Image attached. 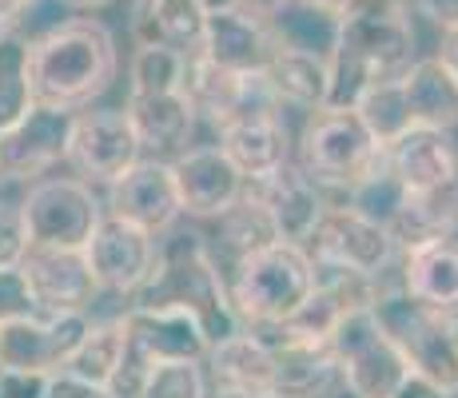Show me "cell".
<instances>
[{
	"label": "cell",
	"instance_id": "6da1fadb",
	"mask_svg": "<svg viewBox=\"0 0 458 398\" xmlns=\"http://www.w3.org/2000/svg\"><path fill=\"white\" fill-rule=\"evenodd\" d=\"M331 64V104L355 108L371 84L399 80L415 64V29L403 0H363L339 21V37L327 56Z\"/></svg>",
	"mask_w": 458,
	"mask_h": 398
},
{
	"label": "cell",
	"instance_id": "7a4b0ae2",
	"mask_svg": "<svg viewBox=\"0 0 458 398\" xmlns=\"http://www.w3.org/2000/svg\"><path fill=\"white\" fill-rule=\"evenodd\" d=\"M116 40L92 16H76L48 29L29 52L32 100L44 108L76 112L104 96L116 80Z\"/></svg>",
	"mask_w": 458,
	"mask_h": 398
},
{
	"label": "cell",
	"instance_id": "3957f363",
	"mask_svg": "<svg viewBox=\"0 0 458 398\" xmlns=\"http://www.w3.org/2000/svg\"><path fill=\"white\" fill-rule=\"evenodd\" d=\"M131 299H136L131 307L188 311L204 326L211 347L243 331L240 315L232 307V295H227L224 279H219L216 259H211V251L204 247V239L191 232H175L167 239L160 247V255H156V271Z\"/></svg>",
	"mask_w": 458,
	"mask_h": 398
},
{
	"label": "cell",
	"instance_id": "277c9868",
	"mask_svg": "<svg viewBox=\"0 0 458 398\" xmlns=\"http://www.w3.org/2000/svg\"><path fill=\"white\" fill-rule=\"evenodd\" d=\"M315 291V263L295 243H267L240 255L232 287V307L240 323L276 326L292 318Z\"/></svg>",
	"mask_w": 458,
	"mask_h": 398
},
{
	"label": "cell",
	"instance_id": "5b68a950",
	"mask_svg": "<svg viewBox=\"0 0 458 398\" xmlns=\"http://www.w3.org/2000/svg\"><path fill=\"white\" fill-rule=\"evenodd\" d=\"M383 159L378 140L355 108L315 112L303 131V172L319 183L327 207H347V191Z\"/></svg>",
	"mask_w": 458,
	"mask_h": 398
},
{
	"label": "cell",
	"instance_id": "8992f818",
	"mask_svg": "<svg viewBox=\"0 0 458 398\" xmlns=\"http://www.w3.org/2000/svg\"><path fill=\"white\" fill-rule=\"evenodd\" d=\"M371 311L415 375L430 378L446 394H458V343L451 331V315H438L430 307H422L403 287L394 291L378 287Z\"/></svg>",
	"mask_w": 458,
	"mask_h": 398
},
{
	"label": "cell",
	"instance_id": "52a82bcc",
	"mask_svg": "<svg viewBox=\"0 0 458 398\" xmlns=\"http://www.w3.org/2000/svg\"><path fill=\"white\" fill-rule=\"evenodd\" d=\"M120 323H124V362L112 378L116 398H136L156 362H204L211 351L204 326L188 311L131 307Z\"/></svg>",
	"mask_w": 458,
	"mask_h": 398
},
{
	"label": "cell",
	"instance_id": "ba28073f",
	"mask_svg": "<svg viewBox=\"0 0 458 398\" xmlns=\"http://www.w3.org/2000/svg\"><path fill=\"white\" fill-rule=\"evenodd\" d=\"M327 347L335 362H339L343 391H351L355 398H391L394 386L411 375L407 359L386 339L371 307L343 315L339 326L331 331Z\"/></svg>",
	"mask_w": 458,
	"mask_h": 398
},
{
	"label": "cell",
	"instance_id": "9c48e42d",
	"mask_svg": "<svg viewBox=\"0 0 458 398\" xmlns=\"http://www.w3.org/2000/svg\"><path fill=\"white\" fill-rule=\"evenodd\" d=\"M29 247L52 251H84L92 232L100 227V203L84 180H40L21 199Z\"/></svg>",
	"mask_w": 458,
	"mask_h": 398
},
{
	"label": "cell",
	"instance_id": "30bf717a",
	"mask_svg": "<svg viewBox=\"0 0 458 398\" xmlns=\"http://www.w3.org/2000/svg\"><path fill=\"white\" fill-rule=\"evenodd\" d=\"M303 251L311 255L315 263H331V267L378 279L391 267L399 243H394L391 227L375 224V219L359 216V211H351V207H327Z\"/></svg>",
	"mask_w": 458,
	"mask_h": 398
},
{
	"label": "cell",
	"instance_id": "8fae6325",
	"mask_svg": "<svg viewBox=\"0 0 458 398\" xmlns=\"http://www.w3.org/2000/svg\"><path fill=\"white\" fill-rule=\"evenodd\" d=\"M140 136L124 108H96L72 120L68 159L92 183H116L140 164Z\"/></svg>",
	"mask_w": 458,
	"mask_h": 398
},
{
	"label": "cell",
	"instance_id": "7c38bea8",
	"mask_svg": "<svg viewBox=\"0 0 458 398\" xmlns=\"http://www.w3.org/2000/svg\"><path fill=\"white\" fill-rule=\"evenodd\" d=\"M92 331L84 311L68 315H32L0 323V370H64L84 334Z\"/></svg>",
	"mask_w": 458,
	"mask_h": 398
},
{
	"label": "cell",
	"instance_id": "4fadbf2b",
	"mask_svg": "<svg viewBox=\"0 0 458 398\" xmlns=\"http://www.w3.org/2000/svg\"><path fill=\"white\" fill-rule=\"evenodd\" d=\"M156 235L140 232L116 216H104L100 227L92 232L84 247V259L92 267V279L100 291H116V295H136L156 271Z\"/></svg>",
	"mask_w": 458,
	"mask_h": 398
},
{
	"label": "cell",
	"instance_id": "5bb4252c",
	"mask_svg": "<svg viewBox=\"0 0 458 398\" xmlns=\"http://www.w3.org/2000/svg\"><path fill=\"white\" fill-rule=\"evenodd\" d=\"M76 112L64 108H37L13 128L0 131V183L32 180V175L48 172L52 164L68 159V140H72Z\"/></svg>",
	"mask_w": 458,
	"mask_h": 398
},
{
	"label": "cell",
	"instance_id": "9a60e30c",
	"mask_svg": "<svg viewBox=\"0 0 458 398\" xmlns=\"http://www.w3.org/2000/svg\"><path fill=\"white\" fill-rule=\"evenodd\" d=\"M243 191H248V196L267 211L279 243L307 247V239L315 235L323 211H327L319 183H315L311 175H307L303 167H295V164H284L279 172L263 175V180L243 183Z\"/></svg>",
	"mask_w": 458,
	"mask_h": 398
},
{
	"label": "cell",
	"instance_id": "2e32d148",
	"mask_svg": "<svg viewBox=\"0 0 458 398\" xmlns=\"http://www.w3.org/2000/svg\"><path fill=\"white\" fill-rule=\"evenodd\" d=\"M108 207L116 219H124V224L140 227L148 235L172 232V224L183 216L172 164H164V159H140L124 180L112 183Z\"/></svg>",
	"mask_w": 458,
	"mask_h": 398
},
{
	"label": "cell",
	"instance_id": "e0dca14e",
	"mask_svg": "<svg viewBox=\"0 0 458 398\" xmlns=\"http://www.w3.org/2000/svg\"><path fill=\"white\" fill-rule=\"evenodd\" d=\"M172 175L180 207L196 219H219L227 207H235V199L243 196V183H248L219 144L188 148L180 159H172Z\"/></svg>",
	"mask_w": 458,
	"mask_h": 398
},
{
	"label": "cell",
	"instance_id": "ac0fdd59",
	"mask_svg": "<svg viewBox=\"0 0 458 398\" xmlns=\"http://www.w3.org/2000/svg\"><path fill=\"white\" fill-rule=\"evenodd\" d=\"M21 275L37 299L40 315H68L84 311L92 303L96 287L92 267L84 251H52V247H29L21 259Z\"/></svg>",
	"mask_w": 458,
	"mask_h": 398
},
{
	"label": "cell",
	"instance_id": "d6986e66",
	"mask_svg": "<svg viewBox=\"0 0 458 398\" xmlns=\"http://www.w3.org/2000/svg\"><path fill=\"white\" fill-rule=\"evenodd\" d=\"M383 159L407 196H427V191L451 188L458 180V152L451 144V131L438 128L403 131L399 140L383 148Z\"/></svg>",
	"mask_w": 458,
	"mask_h": 398
},
{
	"label": "cell",
	"instance_id": "ffe728a7",
	"mask_svg": "<svg viewBox=\"0 0 458 398\" xmlns=\"http://www.w3.org/2000/svg\"><path fill=\"white\" fill-rule=\"evenodd\" d=\"M276 48L279 44L267 21H255L243 8H232V13L208 16L199 56H208L211 64L227 68V72H259L276 56Z\"/></svg>",
	"mask_w": 458,
	"mask_h": 398
},
{
	"label": "cell",
	"instance_id": "44dd1931",
	"mask_svg": "<svg viewBox=\"0 0 458 398\" xmlns=\"http://www.w3.org/2000/svg\"><path fill=\"white\" fill-rule=\"evenodd\" d=\"M208 13L196 0H136L131 4V37L140 48H175L196 56L204 48Z\"/></svg>",
	"mask_w": 458,
	"mask_h": 398
},
{
	"label": "cell",
	"instance_id": "7402d4cb",
	"mask_svg": "<svg viewBox=\"0 0 458 398\" xmlns=\"http://www.w3.org/2000/svg\"><path fill=\"white\" fill-rule=\"evenodd\" d=\"M219 148L235 164V172L243 180H263V175L279 172L284 164H292V140H287V123L276 116H248L235 120L227 128H219Z\"/></svg>",
	"mask_w": 458,
	"mask_h": 398
},
{
	"label": "cell",
	"instance_id": "603a6c76",
	"mask_svg": "<svg viewBox=\"0 0 458 398\" xmlns=\"http://www.w3.org/2000/svg\"><path fill=\"white\" fill-rule=\"evenodd\" d=\"M403 291L438 315H458V239H430L407 251Z\"/></svg>",
	"mask_w": 458,
	"mask_h": 398
},
{
	"label": "cell",
	"instance_id": "cb8c5ba5",
	"mask_svg": "<svg viewBox=\"0 0 458 398\" xmlns=\"http://www.w3.org/2000/svg\"><path fill=\"white\" fill-rule=\"evenodd\" d=\"M276 351V398H331L343 386L339 362L327 343H287L267 339Z\"/></svg>",
	"mask_w": 458,
	"mask_h": 398
},
{
	"label": "cell",
	"instance_id": "d4e9b609",
	"mask_svg": "<svg viewBox=\"0 0 458 398\" xmlns=\"http://www.w3.org/2000/svg\"><path fill=\"white\" fill-rule=\"evenodd\" d=\"M208 355H211V375H216V391L276 398L271 394V386H276V351L255 331H240L232 339L216 343Z\"/></svg>",
	"mask_w": 458,
	"mask_h": 398
},
{
	"label": "cell",
	"instance_id": "484cf974",
	"mask_svg": "<svg viewBox=\"0 0 458 398\" xmlns=\"http://www.w3.org/2000/svg\"><path fill=\"white\" fill-rule=\"evenodd\" d=\"M403 96H407L415 128L451 131L458 123V76L438 56L415 60L403 72Z\"/></svg>",
	"mask_w": 458,
	"mask_h": 398
},
{
	"label": "cell",
	"instance_id": "4316f807",
	"mask_svg": "<svg viewBox=\"0 0 458 398\" xmlns=\"http://www.w3.org/2000/svg\"><path fill=\"white\" fill-rule=\"evenodd\" d=\"M124 112L140 136V148H156V152L188 148L191 128H196V108H191V100L183 92L128 96Z\"/></svg>",
	"mask_w": 458,
	"mask_h": 398
},
{
	"label": "cell",
	"instance_id": "83f0119b",
	"mask_svg": "<svg viewBox=\"0 0 458 398\" xmlns=\"http://www.w3.org/2000/svg\"><path fill=\"white\" fill-rule=\"evenodd\" d=\"M263 72L276 88L279 104H295L307 112H323L331 104V64L319 52L276 48V56L267 60Z\"/></svg>",
	"mask_w": 458,
	"mask_h": 398
},
{
	"label": "cell",
	"instance_id": "f1b7e54d",
	"mask_svg": "<svg viewBox=\"0 0 458 398\" xmlns=\"http://www.w3.org/2000/svg\"><path fill=\"white\" fill-rule=\"evenodd\" d=\"M454 232H458V180L451 188L427 191V196H407L403 211L391 224V235L403 251L430 243V239H451Z\"/></svg>",
	"mask_w": 458,
	"mask_h": 398
},
{
	"label": "cell",
	"instance_id": "f546056e",
	"mask_svg": "<svg viewBox=\"0 0 458 398\" xmlns=\"http://www.w3.org/2000/svg\"><path fill=\"white\" fill-rule=\"evenodd\" d=\"M29 52L32 44L16 29L0 32V131L24 120L37 100H32V76H29Z\"/></svg>",
	"mask_w": 458,
	"mask_h": 398
},
{
	"label": "cell",
	"instance_id": "4dcf8cb0",
	"mask_svg": "<svg viewBox=\"0 0 458 398\" xmlns=\"http://www.w3.org/2000/svg\"><path fill=\"white\" fill-rule=\"evenodd\" d=\"M120 362H124V323L112 318V323H92V331L84 334L76 355L64 362V370L96 386H112Z\"/></svg>",
	"mask_w": 458,
	"mask_h": 398
},
{
	"label": "cell",
	"instance_id": "1f68e13d",
	"mask_svg": "<svg viewBox=\"0 0 458 398\" xmlns=\"http://www.w3.org/2000/svg\"><path fill=\"white\" fill-rule=\"evenodd\" d=\"M359 120L367 123V131L378 140V148H386L391 140H399L403 131L415 128L407 108V96H403V76L399 80H383V84H371L355 104Z\"/></svg>",
	"mask_w": 458,
	"mask_h": 398
},
{
	"label": "cell",
	"instance_id": "d6a6232c",
	"mask_svg": "<svg viewBox=\"0 0 458 398\" xmlns=\"http://www.w3.org/2000/svg\"><path fill=\"white\" fill-rule=\"evenodd\" d=\"M183 68H188V56L175 48H136L128 68V80H131L128 96L183 92Z\"/></svg>",
	"mask_w": 458,
	"mask_h": 398
},
{
	"label": "cell",
	"instance_id": "836d02e7",
	"mask_svg": "<svg viewBox=\"0 0 458 398\" xmlns=\"http://www.w3.org/2000/svg\"><path fill=\"white\" fill-rule=\"evenodd\" d=\"M219 235H224V243L232 247L235 255H248L255 247L276 243V227H271L267 211H263L248 191L235 199V207H227L224 216H219Z\"/></svg>",
	"mask_w": 458,
	"mask_h": 398
},
{
	"label": "cell",
	"instance_id": "e575fe53",
	"mask_svg": "<svg viewBox=\"0 0 458 398\" xmlns=\"http://www.w3.org/2000/svg\"><path fill=\"white\" fill-rule=\"evenodd\" d=\"M136 398H208V378L199 362H156Z\"/></svg>",
	"mask_w": 458,
	"mask_h": 398
},
{
	"label": "cell",
	"instance_id": "d590c367",
	"mask_svg": "<svg viewBox=\"0 0 458 398\" xmlns=\"http://www.w3.org/2000/svg\"><path fill=\"white\" fill-rule=\"evenodd\" d=\"M32 315H40V307H37V299H32L21 267H4L0 271V323L32 318Z\"/></svg>",
	"mask_w": 458,
	"mask_h": 398
},
{
	"label": "cell",
	"instance_id": "8d00e7d4",
	"mask_svg": "<svg viewBox=\"0 0 458 398\" xmlns=\"http://www.w3.org/2000/svg\"><path fill=\"white\" fill-rule=\"evenodd\" d=\"M24 251H29V232H24L21 203H4V199H0V271H4V267H21Z\"/></svg>",
	"mask_w": 458,
	"mask_h": 398
},
{
	"label": "cell",
	"instance_id": "74e56055",
	"mask_svg": "<svg viewBox=\"0 0 458 398\" xmlns=\"http://www.w3.org/2000/svg\"><path fill=\"white\" fill-rule=\"evenodd\" d=\"M48 375L44 370H0V398H44Z\"/></svg>",
	"mask_w": 458,
	"mask_h": 398
},
{
	"label": "cell",
	"instance_id": "f35d334b",
	"mask_svg": "<svg viewBox=\"0 0 458 398\" xmlns=\"http://www.w3.org/2000/svg\"><path fill=\"white\" fill-rule=\"evenodd\" d=\"M44 398H116L112 386H96L88 378H76L68 370H52L48 375V394Z\"/></svg>",
	"mask_w": 458,
	"mask_h": 398
},
{
	"label": "cell",
	"instance_id": "ab89813d",
	"mask_svg": "<svg viewBox=\"0 0 458 398\" xmlns=\"http://www.w3.org/2000/svg\"><path fill=\"white\" fill-rule=\"evenodd\" d=\"M407 13L427 16L438 29H458V0H407Z\"/></svg>",
	"mask_w": 458,
	"mask_h": 398
},
{
	"label": "cell",
	"instance_id": "60d3db41",
	"mask_svg": "<svg viewBox=\"0 0 458 398\" xmlns=\"http://www.w3.org/2000/svg\"><path fill=\"white\" fill-rule=\"evenodd\" d=\"M391 398H454V394H446L443 386H435L430 378H422V375H415V370H411V375L403 378L399 386H394Z\"/></svg>",
	"mask_w": 458,
	"mask_h": 398
},
{
	"label": "cell",
	"instance_id": "b9f144b4",
	"mask_svg": "<svg viewBox=\"0 0 458 398\" xmlns=\"http://www.w3.org/2000/svg\"><path fill=\"white\" fill-rule=\"evenodd\" d=\"M287 4H292V0H240V8H243V13L255 16V21H267V24L276 21V16L284 13Z\"/></svg>",
	"mask_w": 458,
	"mask_h": 398
},
{
	"label": "cell",
	"instance_id": "7bdbcfd3",
	"mask_svg": "<svg viewBox=\"0 0 458 398\" xmlns=\"http://www.w3.org/2000/svg\"><path fill=\"white\" fill-rule=\"evenodd\" d=\"M299 4H307V8H315V13H327V16H335V21H343V16L355 13L363 0H299Z\"/></svg>",
	"mask_w": 458,
	"mask_h": 398
},
{
	"label": "cell",
	"instance_id": "ee69618b",
	"mask_svg": "<svg viewBox=\"0 0 458 398\" xmlns=\"http://www.w3.org/2000/svg\"><path fill=\"white\" fill-rule=\"evenodd\" d=\"M438 60L458 76V29H446L443 40H438Z\"/></svg>",
	"mask_w": 458,
	"mask_h": 398
},
{
	"label": "cell",
	"instance_id": "f6af8a7d",
	"mask_svg": "<svg viewBox=\"0 0 458 398\" xmlns=\"http://www.w3.org/2000/svg\"><path fill=\"white\" fill-rule=\"evenodd\" d=\"M199 8H204L208 16H216V13H232V8H240V0H196Z\"/></svg>",
	"mask_w": 458,
	"mask_h": 398
},
{
	"label": "cell",
	"instance_id": "bcb514c9",
	"mask_svg": "<svg viewBox=\"0 0 458 398\" xmlns=\"http://www.w3.org/2000/svg\"><path fill=\"white\" fill-rule=\"evenodd\" d=\"M16 21H21V16H16L13 8H8L4 0H0V32H4V29H16Z\"/></svg>",
	"mask_w": 458,
	"mask_h": 398
},
{
	"label": "cell",
	"instance_id": "7dc6e473",
	"mask_svg": "<svg viewBox=\"0 0 458 398\" xmlns=\"http://www.w3.org/2000/svg\"><path fill=\"white\" fill-rule=\"evenodd\" d=\"M4 4H8V8H13V13H16V16H21V13H24V8H32V4H37V0H4Z\"/></svg>",
	"mask_w": 458,
	"mask_h": 398
},
{
	"label": "cell",
	"instance_id": "c3c4849f",
	"mask_svg": "<svg viewBox=\"0 0 458 398\" xmlns=\"http://www.w3.org/2000/svg\"><path fill=\"white\" fill-rule=\"evenodd\" d=\"M208 398H263V394H235V391H216V394H208Z\"/></svg>",
	"mask_w": 458,
	"mask_h": 398
},
{
	"label": "cell",
	"instance_id": "681fc988",
	"mask_svg": "<svg viewBox=\"0 0 458 398\" xmlns=\"http://www.w3.org/2000/svg\"><path fill=\"white\" fill-rule=\"evenodd\" d=\"M72 4H84V8H104V4H112V0H72Z\"/></svg>",
	"mask_w": 458,
	"mask_h": 398
},
{
	"label": "cell",
	"instance_id": "f907efd6",
	"mask_svg": "<svg viewBox=\"0 0 458 398\" xmlns=\"http://www.w3.org/2000/svg\"><path fill=\"white\" fill-rule=\"evenodd\" d=\"M331 398H355V394H351V391H343V386H339V391H335Z\"/></svg>",
	"mask_w": 458,
	"mask_h": 398
}]
</instances>
